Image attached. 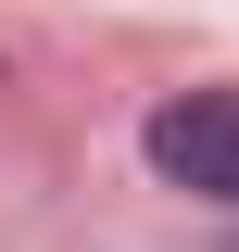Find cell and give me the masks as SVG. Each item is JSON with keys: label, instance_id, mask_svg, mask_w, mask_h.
<instances>
[{"label": "cell", "instance_id": "6da1fadb", "mask_svg": "<svg viewBox=\"0 0 239 252\" xmlns=\"http://www.w3.org/2000/svg\"><path fill=\"white\" fill-rule=\"evenodd\" d=\"M139 152H151V177H164V189L239 202V89H177V101H151Z\"/></svg>", "mask_w": 239, "mask_h": 252}]
</instances>
